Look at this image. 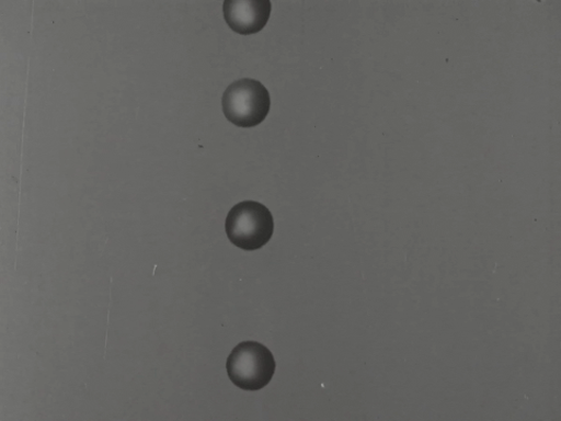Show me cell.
Masks as SVG:
<instances>
[{
	"label": "cell",
	"instance_id": "1",
	"mask_svg": "<svg viewBox=\"0 0 561 421\" xmlns=\"http://www.w3.org/2000/svg\"><path fill=\"white\" fill-rule=\"evenodd\" d=\"M227 375L239 389L259 391L271 383L276 368L272 351L257 342L237 345L226 363Z\"/></svg>",
	"mask_w": 561,
	"mask_h": 421
},
{
	"label": "cell",
	"instance_id": "4",
	"mask_svg": "<svg viewBox=\"0 0 561 421\" xmlns=\"http://www.w3.org/2000/svg\"><path fill=\"white\" fill-rule=\"evenodd\" d=\"M272 12L270 0H226L225 21L236 33L250 35L268 23Z\"/></svg>",
	"mask_w": 561,
	"mask_h": 421
},
{
	"label": "cell",
	"instance_id": "3",
	"mask_svg": "<svg viewBox=\"0 0 561 421\" xmlns=\"http://www.w3.org/2000/svg\"><path fill=\"white\" fill-rule=\"evenodd\" d=\"M271 95L253 79H241L227 87L222 96L225 117L240 128H253L267 117Z\"/></svg>",
	"mask_w": 561,
	"mask_h": 421
},
{
	"label": "cell",
	"instance_id": "2",
	"mask_svg": "<svg viewBox=\"0 0 561 421\" xmlns=\"http://www.w3.org/2000/svg\"><path fill=\"white\" fill-rule=\"evenodd\" d=\"M274 234L271 210L257 202L236 205L226 219V235L243 251H256L267 244Z\"/></svg>",
	"mask_w": 561,
	"mask_h": 421
}]
</instances>
